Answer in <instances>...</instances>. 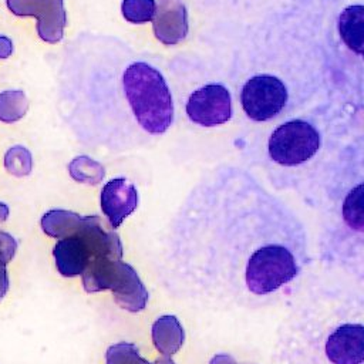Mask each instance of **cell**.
<instances>
[{"label":"cell","instance_id":"6da1fadb","mask_svg":"<svg viewBox=\"0 0 364 364\" xmlns=\"http://www.w3.org/2000/svg\"><path fill=\"white\" fill-rule=\"evenodd\" d=\"M53 256L58 273L74 277L82 274L91 263L121 260L122 245L114 230L107 229L98 216L90 215L81 216L73 235L58 239Z\"/></svg>","mask_w":364,"mask_h":364},{"label":"cell","instance_id":"7a4b0ae2","mask_svg":"<svg viewBox=\"0 0 364 364\" xmlns=\"http://www.w3.org/2000/svg\"><path fill=\"white\" fill-rule=\"evenodd\" d=\"M122 85L138 124L149 134H164L173 119L172 97L164 75L148 63L136 61L125 68Z\"/></svg>","mask_w":364,"mask_h":364},{"label":"cell","instance_id":"3957f363","mask_svg":"<svg viewBox=\"0 0 364 364\" xmlns=\"http://www.w3.org/2000/svg\"><path fill=\"white\" fill-rule=\"evenodd\" d=\"M318 148V131L303 119L284 122L273 131L269 139L270 158L284 166H296L311 159Z\"/></svg>","mask_w":364,"mask_h":364},{"label":"cell","instance_id":"277c9868","mask_svg":"<svg viewBox=\"0 0 364 364\" xmlns=\"http://www.w3.org/2000/svg\"><path fill=\"white\" fill-rule=\"evenodd\" d=\"M240 102L253 121H267L277 115L287 102L284 84L273 75H255L242 88Z\"/></svg>","mask_w":364,"mask_h":364},{"label":"cell","instance_id":"5b68a950","mask_svg":"<svg viewBox=\"0 0 364 364\" xmlns=\"http://www.w3.org/2000/svg\"><path fill=\"white\" fill-rule=\"evenodd\" d=\"M6 4L14 16L36 17L43 41L54 44L63 40L67 26L64 0H6Z\"/></svg>","mask_w":364,"mask_h":364},{"label":"cell","instance_id":"8992f818","mask_svg":"<svg viewBox=\"0 0 364 364\" xmlns=\"http://www.w3.org/2000/svg\"><path fill=\"white\" fill-rule=\"evenodd\" d=\"M188 118L200 127H216L232 117V98L222 84H208L193 91L186 102Z\"/></svg>","mask_w":364,"mask_h":364},{"label":"cell","instance_id":"52a82bcc","mask_svg":"<svg viewBox=\"0 0 364 364\" xmlns=\"http://www.w3.org/2000/svg\"><path fill=\"white\" fill-rule=\"evenodd\" d=\"M326 355L331 364H363L364 363V326L341 324L326 341Z\"/></svg>","mask_w":364,"mask_h":364},{"label":"cell","instance_id":"ba28073f","mask_svg":"<svg viewBox=\"0 0 364 364\" xmlns=\"http://www.w3.org/2000/svg\"><path fill=\"white\" fill-rule=\"evenodd\" d=\"M152 21L155 37L165 46H175L188 36V10L182 0H156Z\"/></svg>","mask_w":364,"mask_h":364},{"label":"cell","instance_id":"9c48e42d","mask_svg":"<svg viewBox=\"0 0 364 364\" xmlns=\"http://www.w3.org/2000/svg\"><path fill=\"white\" fill-rule=\"evenodd\" d=\"M101 209L112 228H118L138 205V192L125 178H115L107 182L101 191Z\"/></svg>","mask_w":364,"mask_h":364},{"label":"cell","instance_id":"30bf717a","mask_svg":"<svg viewBox=\"0 0 364 364\" xmlns=\"http://www.w3.org/2000/svg\"><path fill=\"white\" fill-rule=\"evenodd\" d=\"M109 290L114 294L115 303L131 313L144 310L148 303L146 287L135 269L122 260L118 263L117 274Z\"/></svg>","mask_w":364,"mask_h":364},{"label":"cell","instance_id":"8fae6325","mask_svg":"<svg viewBox=\"0 0 364 364\" xmlns=\"http://www.w3.org/2000/svg\"><path fill=\"white\" fill-rule=\"evenodd\" d=\"M341 219L353 233L354 245L364 246V182L353 186L343 199Z\"/></svg>","mask_w":364,"mask_h":364},{"label":"cell","instance_id":"7c38bea8","mask_svg":"<svg viewBox=\"0 0 364 364\" xmlns=\"http://www.w3.org/2000/svg\"><path fill=\"white\" fill-rule=\"evenodd\" d=\"M338 33L353 53L364 57V6L354 4L341 11L338 17Z\"/></svg>","mask_w":364,"mask_h":364},{"label":"cell","instance_id":"4fadbf2b","mask_svg":"<svg viewBox=\"0 0 364 364\" xmlns=\"http://www.w3.org/2000/svg\"><path fill=\"white\" fill-rule=\"evenodd\" d=\"M152 343L162 355L175 354L183 344L185 333L175 316H161L152 324Z\"/></svg>","mask_w":364,"mask_h":364},{"label":"cell","instance_id":"5bb4252c","mask_svg":"<svg viewBox=\"0 0 364 364\" xmlns=\"http://www.w3.org/2000/svg\"><path fill=\"white\" fill-rule=\"evenodd\" d=\"M81 216L71 210L51 209L41 218V229L44 233L54 239H63L74 233Z\"/></svg>","mask_w":364,"mask_h":364},{"label":"cell","instance_id":"9a60e30c","mask_svg":"<svg viewBox=\"0 0 364 364\" xmlns=\"http://www.w3.org/2000/svg\"><path fill=\"white\" fill-rule=\"evenodd\" d=\"M28 109V100L21 90L0 92V121L6 124L21 119Z\"/></svg>","mask_w":364,"mask_h":364},{"label":"cell","instance_id":"2e32d148","mask_svg":"<svg viewBox=\"0 0 364 364\" xmlns=\"http://www.w3.org/2000/svg\"><path fill=\"white\" fill-rule=\"evenodd\" d=\"M68 172L75 182L90 183V185L100 183L105 176L104 166L100 162L85 155L74 158L68 164Z\"/></svg>","mask_w":364,"mask_h":364},{"label":"cell","instance_id":"e0dca14e","mask_svg":"<svg viewBox=\"0 0 364 364\" xmlns=\"http://www.w3.org/2000/svg\"><path fill=\"white\" fill-rule=\"evenodd\" d=\"M122 16L127 21L134 24H144L152 21L156 13L155 0H122Z\"/></svg>","mask_w":364,"mask_h":364},{"label":"cell","instance_id":"ac0fdd59","mask_svg":"<svg viewBox=\"0 0 364 364\" xmlns=\"http://www.w3.org/2000/svg\"><path fill=\"white\" fill-rule=\"evenodd\" d=\"M4 166L14 176H26L31 172L33 159L27 148L14 145L4 155Z\"/></svg>","mask_w":364,"mask_h":364},{"label":"cell","instance_id":"d6986e66","mask_svg":"<svg viewBox=\"0 0 364 364\" xmlns=\"http://www.w3.org/2000/svg\"><path fill=\"white\" fill-rule=\"evenodd\" d=\"M142 361L138 348L131 343L112 344L105 354L107 364H142Z\"/></svg>","mask_w":364,"mask_h":364},{"label":"cell","instance_id":"ffe728a7","mask_svg":"<svg viewBox=\"0 0 364 364\" xmlns=\"http://www.w3.org/2000/svg\"><path fill=\"white\" fill-rule=\"evenodd\" d=\"M16 250H17L16 239L11 235L0 230V252L11 260L16 255Z\"/></svg>","mask_w":364,"mask_h":364},{"label":"cell","instance_id":"44dd1931","mask_svg":"<svg viewBox=\"0 0 364 364\" xmlns=\"http://www.w3.org/2000/svg\"><path fill=\"white\" fill-rule=\"evenodd\" d=\"M10 262V259L0 252V300L6 296L9 290V274L6 264Z\"/></svg>","mask_w":364,"mask_h":364},{"label":"cell","instance_id":"7402d4cb","mask_svg":"<svg viewBox=\"0 0 364 364\" xmlns=\"http://www.w3.org/2000/svg\"><path fill=\"white\" fill-rule=\"evenodd\" d=\"M13 54V41L7 36H0V58H9Z\"/></svg>","mask_w":364,"mask_h":364},{"label":"cell","instance_id":"603a6c76","mask_svg":"<svg viewBox=\"0 0 364 364\" xmlns=\"http://www.w3.org/2000/svg\"><path fill=\"white\" fill-rule=\"evenodd\" d=\"M9 218V206L3 202H0V223L4 222Z\"/></svg>","mask_w":364,"mask_h":364},{"label":"cell","instance_id":"cb8c5ba5","mask_svg":"<svg viewBox=\"0 0 364 364\" xmlns=\"http://www.w3.org/2000/svg\"><path fill=\"white\" fill-rule=\"evenodd\" d=\"M154 364H175L168 355H164V357H161V358H158Z\"/></svg>","mask_w":364,"mask_h":364}]
</instances>
